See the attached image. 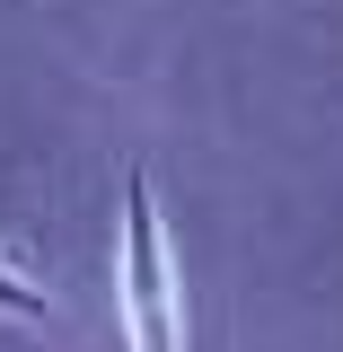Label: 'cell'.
<instances>
[{"instance_id": "obj_1", "label": "cell", "mask_w": 343, "mask_h": 352, "mask_svg": "<svg viewBox=\"0 0 343 352\" xmlns=\"http://www.w3.org/2000/svg\"><path fill=\"white\" fill-rule=\"evenodd\" d=\"M115 282H124V344L132 352H176L185 344V300H176V247L150 176H124V247H115Z\"/></svg>"}, {"instance_id": "obj_2", "label": "cell", "mask_w": 343, "mask_h": 352, "mask_svg": "<svg viewBox=\"0 0 343 352\" xmlns=\"http://www.w3.org/2000/svg\"><path fill=\"white\" fill-rule=\"evenodd\" d=\"M0 317H9V326H44V317H53V308H44V291H36L9 256H0Z\"/></svg>"}]
</instances>
